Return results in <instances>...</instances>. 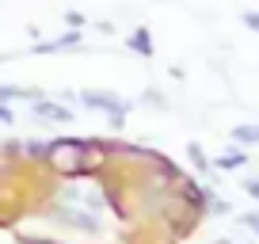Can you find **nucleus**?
I'll return each instance as SVG.
<instances>
[{"instance_id":"nucleus-13","label":"nucleus","mask_w":259,"mask_h":244,"mask_svg":"<svg viewBox=\"0 0 259 244\" xmlns=\"http://www.w3.org/2000/svg\"><path fill=\"white\" fill-rule=\"evenodd\" d=\"M65 23H69V27H84V16H80V12H69V16H65Z\"/></svg>"},{"instance_id":"nucleus-4","label":"nucleus","mask_w":259,"mask_h":244,"mask_svg":"<svg viewBox=\"0 0 259 244\" xmlns=\"http://www.w3.org/2000/svg\"><path fill=\"white\" fill-rule=\"evenodd\" d=\"M244 164H248V153H244V149H225V156H218V160H213V168L233 172V168H244Z\"/></svg>"},{"instance_id":"nucleus-6","label":"nucleus","mask_w":259,"mask_h":244,"mask_svg":"<svg viewBox=\"0 0 259 244\" xmlns=\"http://www.w3.org/2000/svg\"><path fill=\"white\" fill-rule=\"evenodd\" d=\"M65 46H80V31H69V34H61V38H54V42H42V54H50V50H65Z\"/></svg>"},{"instance_id":"nucleus-12","label":"nucleus","mask_w":259,"mask_h":244,"mask_svg":"<svg viewBox=\"0 0 259 244\" xmlns=\"http://www.w3.org/2000/svg\"><path fill=\"white\" fill-rule=\"evenodd\" d=\"M244 191H248V195H251V198H259V176H251V179H248V183H244Z\"/></svg>"},{"instance_id":"nucleus-15","label":"nucleus","mask_w":259,"mask_h":244,"mask_svg":"<svg viewBox=\"0 0 259 244\" xmlns=\"http://www.w3.org/2000/svg\"><path fill=\"white\" fill-rule=\"evenodd\" d=\"M218 244H229V240H218Z\"/></svg>"},{"instance_id":"nucleus-1","label":"nucleus","mask_w":259,"mask_h":244,"mask_svg":"<svg viewBox=\"0 0 259 244\" xmlns=\"http://www.w3.org/2000/svg\"><path fill=\"white\" fill-rule=\"evenodd\" d=\"M50 221L57 225H69V229H80V233H99L103 221L96 218V210H84V206H69V202H57L50 210Z\"/></svg>"},{"instance_id":"nucleus-2","label":"nucleus","mask_w":259,"mask_h":244,"mask_svg":"<svg viewBox=\"0 0 259 244\" xmlns=\"http://www.w3.org/2000/svg\"><path fill=\"white\" fill-rule=\"evenodd\" d=\"M80 103L96 107V111H107V114H126L130 111V103H122L118 96H107V92H80Z\"/></svg>"},{"instance_id":"nucleus-11","label":"nucleus","mask_w":259,"mask_h":244,"mask_svg":"<svg viewBox=\"0 0 259 244\" xmlns=\"http://www.w3.org/2000/svg\"><path fill=\"white\" fill-rule=\"evenodd\" d=\"M240 19H244V27H251V31L259 34V12H244Z\"/></svg>"},{"instance_id":"nucleus-7","label":"nucleus","mask_w":259,"mask_h":244,"mask_svg":"<svg viewBox=\"0 0 259 244\" xmlns=\"http://www.w3.org/2000/svg\"><path fill=\"white\" fill-rule=\"evenodd\" d=\"M236 145H259V126H233Z\"/></svg>"},{"instance_id":"nucleus-9","label":"nucleus","mask_w":259,"mask_h":244,"mask_svg":"<svg viewBox=\"0 0 259 244\" xmlns=\"http://www.w3.org/2000/svg\"><path fill=\"white\" fill-rule=\"evenodd\" d=\"M23 153L31 156V160H50V145H46V141H27Z\"/></svg>"},{"instance_id":"nucleus-8","label":"nucleus","mask_w":259,"mask_h":244,"mask_svg":"<svg viewBox=\"0 0 259 244\" xmlns=\"http://www.w3.org/2000/svg\"><path fill=\"white\" fill-rule=\"evenodd\" d=\"M187 153H191V164H194L198 172H210V164H213V160L202 153V145H198V141H191V145H187Z\"/></svg>"},{"instance_id":"nucleus-10","label":"nucleus","mask_w":259,"mask_h":244,"mask_svg":"<svg viewBox=\"0 0 259 244\" xmlns=\"http://www.w3.org/2000/svg\"><path fill=\"white\" fill-rule=\"evenodd\" d=\"M240 225H244V229H251V233L259 236V210H255V214H240Z\"/></svg>"},{"instance_id":"nucleus-5","label":"nucleus","mask_w":259,"mask_h":244,"mask_svg":"<svg viewBox=\"0 0 259 244\" xmlns=\"http://www.w3.org/2000/svg\"><path fill=\"white\" fill-rule=\"evenodd\" d=\"M130 50H138V54H145V57H153V34L145 31V27H138V31L130 34Z\"/></svg>"},{"instance_id":"nucleus-3","label":"nucleus","mask_w":259,"mask_h":244,"mask_svg":"<svg viewBox=\"0 0 259 244\" xmlns=\"http://www.w3.org/2000/svg\"><path fill=\"white\" fill-rule=\"evenodd\" d=\"M34 114H38V118H54V122H73V111H69V107L50 103V99H38V103H34Z\"/></svg>"},{"instance_id":"nucleus-14","label":"nucleus","mask_w":259,"mask_h":244,"mask_svg":"<svg viewBox=\"0 0 259 244\" xmlns=\"http://www.w3.org/2000/svg\"><path fill=\"white\" fill-rule=\"evenodd\" d=\"M0 122H16V118H12V111H8L4 103H0Z\"/></svg>"}]
</instances>
